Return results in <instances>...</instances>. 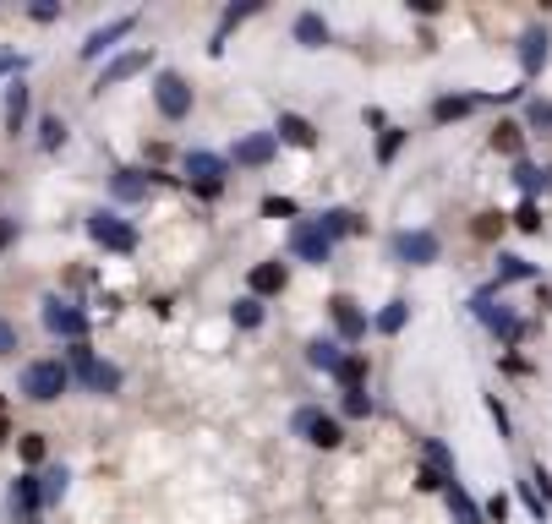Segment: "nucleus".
<instances>
[{
    "instance_id": "1",
    "label": "nucleus",
    "mask_w": 552,
    "mask_h": 524,
    "mask_svg": "<svg viewBox=\"0 0 552 524\" xmlns=\"http://www.w3.org/2000/svg\"><path fill=\"white\" fill-rule=\"evenodd\" d=\"M66 388H72V372L60 366V360H34V366L22 372V393H27V399H39V405H55Z\"/></svg>"
},
{
    "instance_id": "2",
    "label": "nucleus",
    "mask_w": 552,
    "mask_h": 524,
    "mask_svg": "<svg viewBox=\"0 0 552 524\" xmlns=\"http://www.w3.org/2000/svg\"><path fill=\"white\" fill-rule=\"evenodd\" d=\"M290 432H296V437H307L312 448H339L345 443V426L329 415V410H296V415H290Z\"/></svg>"
},
{
    "instance_id": "3",
    "label": "nucleus",
    "mask_w": 552,
    "mask_h": 524,
    "mask_svg": "<svg viewBox=\"0 0 552 524\" xmlns=\"http://www.w3.org/2000/svg\"><path fill=\"white\" fill-rule=\"evenodd\" d=\"M88 235L99 241L105 251H121V257H126V251H137V229L126 224L121 213H105V208H99V213H88Z\"/></svg>"
},
{
    "instance_id": "4",
    "label": "nucleus",
    "mask_w": 552,
    "mask_h": 524,
    "mask_svg": "<svg viewBox=\"0 0 552 524\" xmlns=\"http://www.w3.org/2000/svg\"><path fill=\"white\" fill-rule=\"evenodd\" d=\"M153 104H159V115H165V120H186L191 115V88H186V77L181 72H159L153 77Z\"/></svg>"
},
{
    "instance_id": "5",
    "label": "nucleus",
    "mask_w": 552,
    "mask_h": 524,
    "mask_svg": "<svg viewBox=\"0 0 552 524\" xmlns=\"http://www.w3.org/2000/svg\"><path fill=\"white\" fill-rule=\"evenodd\" d=\"M72 366H77V377H82L93 393H121V366H110V360H93L88 344H72Z\"/></svg>"
},
{
    "instance_id": "6",
    "label": "nucleus",
    "mask_w": 552,
    "mask_h": 524,
    "mask_svg": "<svg viewBox=\"0 0 552 524\" xmlns=\"http://www.w3.org/2000/svg\"><path fill=\"white\" fill-rule=\"evenodd\" d=\"M44 328H50V334H60V339H72V344H82V334H88V317H82L72 301H60V295H50V301H44Z\"/></svg>"
},
{
    "instance_id": "7",
    "label": "nucleus",
    "mask_w": 552,
    "mask_h": 524,
    "mask_svg": "<svg viewBox=\"0 0 552 524\" xmlns=\"http://www.w3.org/2000/svg\"><path fill=\"white\" fill-rule=\"evenodd\" d=\"M394 251L410 262V268H427V262H438V235H432V229H400V235H394Z\"/></svg>"
},
{
    "instance_id": "8",
    "label": "nucleus",
    "mask_w": 552,
    "mask_h": 524,
    "mask_svg": "<svg viewBox=\"0 0 552 524\" xmlns=\"http://www.w3.org/2000/svg\"><path fill=\"white\" fill-rule=\"evenodd\" d=\"M148 66H153V50H126V55H115L105 72H99L93 93H105V88H115V82H126V77H137V72H148Z\"/></svg>"
},
{
    "instance_id": "9",
    "label": "nucleus",
    "mask_w": 552,
    "mask_h": 524,
    "mask_svg": "<svg viewBox=\"0 0 552 524\" xmlns=\"http://www.w3.org/2000/svg\"><path fill=\"white\" fill-rule=\"evenodd\" d=\"M290 251H296L301 262H312V268H323V262L334 257V241H329V235H317L312 224H296V229H290Z\"/></svg>"
},
{
    "instance_id": "10",
    "label": "nucleus",
    "mask_w": 552,
    "mask_h": 524,
    "mask_svg": "<svg viewBox=\"0 0 552 524\" xmlns=\"http://www.w3.org/2000/svg\"><path fill=\"white\" fill-rule=\"evenodd\" d=\"M329 317H334V328H339V339H345V344L367 339V312L355 306L350 295H334V301H329Z\"/></svg>"
},
{
    "instance_id": "11",
    "label": "nucleus",
    "mask_w": 552,
    "mask_h": 524,
    "mask_svg": "<svg viewBox=\"0 0 552 524\" xmlns=\"http://www.w3.org/2000/svg\"><path fill=\"white\" fill-rule=\"evenodd\" d=\"M186 175L198 181L203 191H219V181L230 175V164H224L219 153H203V148H191V153H186Z\"/></svg>"
},
{
    "instance_id": "12",
    "label": "nucleus",
    "mask_w": 552,
    "mask_h": 524,
    "mask_svg": "<svg viewBox=\"0 0 552 524\" xmlns=\"http://www.w3.org/2000/svg\"><path fill=\"white\" fill-rule=\"evenodd\" d=\"M470 306H476V317H481L486 328H493V334H498V339H509V344H514L519 334H525V328H519V317H514L509 306H493V295H476V301H470Z\"/></svg>"
},
{
    "instance_id": "13",
    "label": "nucleus",
    "mask_w": 552,
    "mask_h": 524,
    "mask_svg": "<svg viewBox=\"0 0 552 524\" xmlns=\"http://www.w3.org/2000/svg\"><path fill=\"white\" fill-rule=\"evenodd\" d=\"M132 27H137V17H115V22H105V27H93L88 39H82V60H99V55L115 50V39H126Z\"/></svg>"
},
{
    "instance_id": "14",
    "label": "nucleus",
    "mask_w": 552,
    "mask_h": 524,
    "mask_svg": "<svg viewBox=\"0 0 552 524\" xmlns=\"http://www.w3.org/2000/svg\"><path fill=\"white\" fill-rule=\"evenodd\" d=\"M274 153H279V137H274V131H252V137L236 143V164H246V170H263Z\"/></svg>"
},
{
    "instance_id": "15",
    "label": "nucleus",
    "mask_w": 552,
    "mask_h": 524,
    "mask_svg": "<svg viewBox=\"0 0 552 524\" xmlns=\"http://www.w3.org/2000/svg\"><path fill=\"white\" fill-rule=\"evenodd\" d=\"M547 27H525V33H519V66H525V77H536L541 72V66H547Z\"/></svg>"
},
{
    "instance_id": "16",
    "label": "nucleus",
    "mask_w": 552,
    "mask_h": 524,
    "mask_svg": "<svg viewBox=\"0 0 552 524\" xmlns=\"http://www.w3.org/2000/svg\"><path fill=\"white\" fill-rule=\"evenodd\" d=\"M443 503H448V513H454V524H486L481 519V508H476V497L460 486V481H448L443 486Z\"/></svg>"
},
{
    "instance_id": "17",
    "label": "nucleus",
    "mask_w": 552,
    "mask_h": 524,
    "mask_svg": "<svg viewBox=\"0 0 552 524\" xmlns=\"http://www.w3.org/2000/svg\"><path fill=\"white\" fill-rule=\"evenodd\" d=\"M312 229H317V235H355V229H362V219H355L350 208H323L317 219H312Z\"/></svg>"
},
{
    "instance_id": "18",
    "label": "nucleus",
    "mask_w": 552,
    "mask_h": 524,
    "mask_svg": "<svg viewBox=\"0 0 552 524\" xmlns=\"http://www.w3.org/2000/svg\"><path fill=\"white\" fill-rule=\"evenodd\" d=\"M284 262H257V268L246 274V284H252V295H257V301H263V295H279L284 289Z\"/></svg>"
},
{
    "instance_id": "19",
    "label": "nucleus",
    "mask_w": 552,
    "mask_h": 524,
    "mask_svg": "<svg viewBox=\"0 0 552 524\" xmlns=\"http://www.w3.org/2000/svg\"><path fill=\"white\" fill-rule=\"evenodd\" d=\"M279 143H290V148H312L317 143V126L307 120V115H279V131H274Z\"/></svg>"
},
{
    "instance_id": "20",
    "label": "nucleus",
    "mask_w": 552,
    "mask_h": 524,
    "mask_svg": "<svg viewBox=\"0 0 552 524\" xmlns=\"http://www.w3.org/2000/svg\"><path fill=\"white\" fill-rule=\"evenodd\" d=\"M307 360H312L317 372L334 377V372L345 366V344H339V339H312V344H307Z\"/></svg>"
},
{
    "instance_id": "21",
    "label": "nucleus",
    "mask_w": 552,
    "mask_h": 524,
    "mask_svg": "<svg viewBox=\"0 0 552 524\" xmlns=\"http://www.w3.org/2000/svg\"><path fill=\"white\" fill-rule=\"evenodd\" d=\"M296 44L301 50H323V44H329V22H323L317 12H301L296 17Z\"/></svg>"
},
{
    "instance_id": "22",
    "label": "nucleus",
    "mask_w": 552,
    "mask_h": 524,
    "mask_svg": "<svg viewBox=\"0 0 552 524\" xmlns=\"http://www.w3.org/2000/svg\"><path fill=\"white\" fill-rule=\"evenodd\" d=\"M514 181H519V191H525V196H536V191L552 186V170H536L531 158H514Z\"/></svg>"
},
{
    "instance_id": "23",
    "label": "nucleus",
    "mask_w": 552,
    "mask_h": 524,
    "mask_svg": "<svg viewBox=\"0 0 552 524\" xmlns=\"http://www.w3.org/2000/svg\"><path fill=\"white\" fill-rule=\"evenodd\" d=\"M148 181H170V175H159V170H148V175H137V170H115V196H143L148 191Z\"/></svg>"
},
{
    "instance_id": "24",
    "label": "nucleus",
    "mask_w": 552,
    "mask_h": 524,
    "mask_svg": "<svg viewBox=\"0 0 552 524\" xmlns=\"http://www.w3.org/2000/svg\"><path fill=\"white\" fill-rule=\"evenodd\" d=\"M66 481H72V475L60 470V465H55V470H44V475H39V508H55L60 497H66Z\"/></svg>"
},
{
    "instance_id": "25",
    "label": "nucleus",
    "mask_w": 552,
    "mask_h": 524,
    "mask_svg": "<svg viewBox=\"0 0 552 524\" xmlns=\"http://www.w3.org/2000/svg\"><path fill=\"white\" fill-rule=\"evenodd\" d=\"M22 120H27V88L12 82V88H6V131H12V137L22 131Z\"/></svg>"
},
{
    "instance_id": "26",
    "label": "nucleus",
    "mask_w": 552,
    "mask_h": 524,
    "mask_svg": "<svg viewBox=\"0 0 552 524\" xmlns=\"http://www.w3.org/2000/svg\"><path fill=\"white\" fill-rule=\"evenodd\" d=\"M334 382H339L345 393H355V388H367V355H345V366L334 372Z\"/></svg>"
},
{
    "instance_id": "27",
    "label": "nucleus",
    "mask_w": 552,
    "mask_h": 524,
    "mask_svg": "<svg viewBox=\"0 0 552 524\" xmlns=\"http://www.w3.org/2000/svg\"><path fill=\"white\" fill-rule=\"evenodd\" d=\"M470 110H476L470 93H448V98H438V104H432V120H460V115H470Z\"/></svg>"
},
{
    "instance_id": "28",
    "label": "nucleus",
    "mask_w": 552,
    "mask_h": 524,
    "mask_svg": "<svg viewBox=\"0 0 552 524\" xmlns=\"http://www.w3.org/2000/svg\"><path fill=\"white\" fill-rule=\"evenodd\" d=\"M12 508H17V513H34V508H39V475H17V486H12Z\"/></svg>"
},
{
    "instance_id": "29",
    "label": "nucleus",
    "mask_w": 552,
    "mask_h": 524,
    "mask_svg": "<svg viewBox=\"0 0 552 524\" xmlns=\"http://www.w3.org/2000/svg\"><path fill=\"white\" fill-rule=\"evenodd\" d=\"M514 279H536V268L514 251H498V284H514Z\"/></svg>"
},
{
    "instance_id": "30",
    "label": "nucleus",
    "mask_w": 552,
    "mask_h": 524,
    "mask_svg": "<svg viewBox=\"0 0 552 524\" xmlns=\"http://www.w3.org/2000/svg\"><path fill=\"white\" fill-rule=\"evenodd\" d=\"M405 322H410V301H388V306L377 312V334H400Z\"/></svg>"
},
{
    "instance_id": "31",
    "label": "nucleus",
    "mask_w": 552,
    "mask_h": 524,
    "mask_svg": "<svg viewBox=\"0 0 552 524\" xmlns=\"http://www.w3.org/2000/svg\"><path fill=\"white\" fill-rule=\"evenodd\" d=\"M230 317H236V328H263V301H257V295H241V301L230 306Z\"/></svg>"
},
{
    "instance_id": "32",
    "label": "nucleus",
    "mask_w": 552,
    "mask_h": 524,
    "mask_svg": "<svg viewBox=\"0 0 552 524\" xmlns=\"http://www.w3.org/2000/svg\"><path fill=\"white\" fill-rule=\"evenodd\" d=\"M39 131H44V137H39V148H44V153H55L60 143H66V120H60V115H44V126H39Z\"/></svg>"
},
{
    "instance_id": "33",
    "label": "nucleus",
    "mask_w": 552,
    "mask_h": 524,
    "mask_svg": "<svg viewBox=\"0 0 552 524\" xmlns=\"http://www.w3.org/2000/svg\"><path fill=\"white\" fill-rule=\"evenodd\" d=\"M493 148L509 153V158H519V126H514V120H503V126L493 131Z\"/></svg>"
},
{
    "instance_id": "34",
    "label": "nucleus",
    "mask_w": 552,
    "mask_h": 524,
    "mask_svg": "<svg viewBox=\"0 0 552 524\" xmlns=\"http://www.w3.org/2000/svg\"><path fill=\"white\" fill-rule=\"evenodd\" d=\"M400 148H405V131H400V126H388V131H383V143H377V164H394Z\"/></svg>"
},
{
    "instance_id": "35",
    "label": "nucleus",
    "mask_w": 552,
    "mask_h": 524,
    "mask_svg": "<svg viewBox=\"0 0 552 524\" xmlns=\"http://www.w3.org/2000/svg\"><path fill=\"white\" fill-rule=\"evenodd\" d=\"M345 415H355V420H362V415H372V393H367V388L345 393Z\"/></svg>"
},
{
    "instance_id": "36",
    "label": "nucleus",
    "mask_w": 552,
    "mask_h": 524,
    "mask_svg": "<svg viewBox=\"0 0 552 524\" xmlns=\"http://www.w3.org/2000/svg\"><path fill=\"white\" fill-rule=\"evenodd\" d=\"M525 120H531L536 131H552V104H547V98H531V110H525Z\"/></svg>"
},
{
    "instance_id": "37",
    "label": "nucleus",
    "mask_w": 552,
    "mask_h": 524,
    "mask_svg": "<svg viewBox=\"0 0 552 524\" xmlns=\"http://www.w3.org/2000/svg\"><path fill=\"white\" fill-rule=\"evenodd\" d=\"M514 224H519V229H531V235H536V229H541V208H536V203H525V208L514 213Z\"/></svg>"
},
{
    "instance_id": "38",
    "label": "nucleus",
    "mask_w": 552,
    "mask_h": 524,
    "mask_svg": "<svg viewBox=\"0 0 552 524\" xmlns=\"http://www.w3.org/2000/svg\"><path fill=\"white\" fill-rule=\"evenodd\" d=\"M22 458H27V465H39V458H44V437H39V432L22 437Z\"/></svg>"
},
{
    "instance_id": "39",
    "label": "nucleus",
    "mask_w": 552,
    "mask_h": 524,
    "mask_svg": "<svg viewBox=\"0 0 552 524\" xmlns=\"http://www.w3.org/2000/svg\"><path fill=\"white\" fill-rule=\"evenodd\" d=\"M263 213H268V219H290V213H296V203H290V196H268Z\"/></svg>"
},
{
    "instance_id": "40",
    "label": "nucleus",
    "mask_w": 552,
    "mask_h": 524,
    "mask_svg": "<svg viewBox=\"0 0 552 524\" xmlns=\"http://www.w3.org/2000/svg\"><path fill=\"white\" fill-rule=\"evenodd\" d=\"M498 229H503V219H498V213H481V219H476V235H481V241H493Z\"/></svg>"
},
{
    "instance_id": "41",
    "label": "nucleus",
    "mask_w": 552,
    "mask_h": 524,
    "mask_svg": "<svg viewBox=\"0 0 552 524\" xmlns=\"http://www.w3.org/2000/svg\"><path fill=\"white\" fill-rule=\"evenodd\" d=\"M12 350H17V322L0 317V355H12Z\"/></svg>"
},
{
    "instance_id": "42",
    "label": "nucleus",
    "mask_w": 552,
    "mask_h": 524,
    "mask_svg": "<svg viewBox=\"0 0 552 524\" xmlns=\"http://www.w3.org/2000/svg\"><path fill=\"white\" fill-rule=\"evenodd\" d=\"M481 519H493V524H503V519H509V497H493V503H486V508H481Z\"/></svg>"
},
{
    "instance_id": "43",
    "label": "nucleus",
    "mask_w": 552,
    "mask_h": 524,
    "mask_svg": "<svg viewBox=\"0 0 552 524\" xmlns=\"http://www.w3.org/2000/svg\"><path fill=\"white\" fill-rule=\"evenodd\" d=\"M12 235H17V219H0V251L12 246Z\"/></svg>"
},
{
    "instance_id": "44",
    "label": "nucleus",
    "mask_w": 552,
    "mask_h": 524,
    "mask_svg": "<svg viewBox=\"0 0 552 524\" xmlns=\"http://www.w3.org/2000/svg\"><path fill=\"white\" fill-rule=\"evenodd\" d=\"M34 17H39V22H55V17H60V6H50V0H39V6H34Z\"/></svg>"
},
{
    "instance_id": "45",
    "label": "nucleus",
    "mask_w": 552,
    "mask_h": 524,
    "mask_svg": "<svg viewBox=\"0 0 552 524\" xmlns=\"http://www.w3.org/2000/svg\"><path fill=\"white\" fill-rule=\"evenodd\" d=\"M12 66H22V60H17L12 50H0V72H12Z\"/></svg>"
},
{
    "instance_id": "46",
    "label": "nucleus",
    "mask_w": 552,
    "mask_h": 524,
    "mask_svg": "<svg viewBox=\"0 0 552 524\" xmlns=\"http://www.w3.org/2000/svg\"><path fill=\"white\" fill-rule=\"evenodd\" d=\"M0 448H6V420H0Z\"/></svg>"
}]
</instances>
